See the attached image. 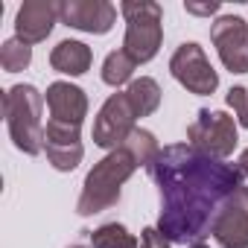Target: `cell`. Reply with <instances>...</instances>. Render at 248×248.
I'll use <instances>...</instances> for the list:
<instances>
[{"mask_svg":"<svg viewBox=\"0 0 248 248\" xmlns=\"http://www.w3.org/2000/svg\"><path fill=\"white\" fill-rule=\"evenodd\" d=\"M152 181L161 193L158 231L170 242L196 245L202 242L222 204L242 187L236 167L199 152L190 143H175L158 152L149 167Z\"/></svg>","mask_w":248,"mask_h":248,"instance_id":"1","label":"cell"},{"mask_svg":"<svg viewBox=\"0 0 248 248\" xmlns=\"http://www.w3.org/2000/svg\"><path fill=\"white\" fill-rule=\"evenodd\" d=\"M82 126L73 123H62V120H50L44 129V155L47 161L59 170V172H73L85 155L82 149Z\"/></svg>","mask_w":248,"mask_h":248,"instance_id":"10","label":"cell"},{"mask_svg":"<svg viewBox=\"0 0 248 248\" xmlns=\"http://www.w3.org/2000/svg\"><path fill=\"white\" fill-rule=\"evenodd\" d=\"M236 170H239L242 178H248V149H242V155H239V161H236Z\"/></svg>","mask_w":248,"mask_h":248,"instance_id":"23","label":"cell"},{"mask_svg":"<svg viewBox=\"0 0 248 248\" xmlns=\"http://www.w3.org/2000/svg\"><path fill=\"white\" fill-rule=\"evenodd\" d=\"M135 120H138V114H135L126 91L111 93L102 102V108H99V114L93 120V143L99 149H108V152L120 149L123 143L129 140V135L138 129Z\"/></svg>","mask_w":248,"mask_h":248,"instance_id":"6","label":"cell"},{"mask_svg":"<svg viewBox=\"0 0 248 248\" xmlns=\"http://www.w3.org/2000/svg\"><path fill=\"white\" fill-rule=\"evenodd\" d=\"M93 64V53L82 41H59L50 53V67L67 76H82Z\"/></svg>","mask_w":248,"mask_h":248,"instance_id":"14","label":"cell"},{"mask_svg":"<svg viewBox=\"0 0 248 248\" xmlns=\"http://www.w3.org/2000/svg\"><path fill=\"white\" fill-rule=\"evenodd\" d=\"M228 105L236 111V123H239L242 129H248V91L242 85H236V88L228 91Z\"/></svg>","mask_w":248,"mask_h":248,"instance_id":"20","label":"cell"},{"mask_svg":"<svg viewBox=\"0 0 248 248\" xmlns=\"http://www.w3.org/2000/svg\"><path fill=\"white\" fill-rule=\"evenodd\" d=\"M70 248H85V245H70Z\"/></svg>","mask_w":248,"mask_h":248,"instance_id":"25","label":"cell"},{"mask_svg":"<svg viewBox=\"0 0 248 248\" xmlns=\"http://www.w3.org/2000/svg\"><path fill=\"white\" fill-rule=\"evenodd\" d=\"M47 108H50V120H62V123H73L82 126V120L88 117V96L82 88L70 85V82H53L47 88Z\"/></svg>","mask_w":248,"mask_h":248,"instance_id":"13","label":"cell"},{"mask_svg":"<svg viewBox=\"0 0 248 248\" xmlns=\"http://www.w3.org/2000/svg\"><path fill=\"white\" fill-rule=\"evenodd\" d=\"M135 170H138V161L123 146L108 152L99 164H93V170L85 175L82 196H79V204H76L79 216H93V213H102V210L114 207L120 202L123 184L135 175Z\"/></svg>","mask_w":248,"mask_h":248,"instance_id":"2","label":"cell"},{"mask_svg":"<svg viewBox=\"0 0 248 248\" xmlns=\"http://www.w3.org/2000/svg\"><path fill=\"white\" fill-rule=\"evenodd\" d=\"M59 21L91 35H105L117 24V9L108 0H62Z\"/></svg>","mask_w":248,"mask_h":248,"instance_id":"9","label":"cell"},{"mask_svg":"<svg viewBox=\"0 0 248 248\" xmlns=\"http://www.w3.org/2000/svg\"><path fill=\"white\" fill-rule=\"evenodd\" d=\"M184 9L190 15H216L219 12V3H216V0H210V3H184Z\"/></svg>","mask_w":248,"mask_h":248,"instance_id":"22","label":"cell"},{"mask_svg":"<svg viewBox=\"0 0 248 248\" xmlns=\"http://www.w3.org/2000/svg\"><path fill=\"white\" fill-rule=\"evenodd\" d=\"M123 149L132 152V158L138 161V167H152V161H155V158H158V152H161V146H158L155 135H152V132H146V129H135V132L129 135V140L123 143Z\"/></svg>","mask_w":248,"mask_h":248,"instance_id":"18","label":"cell"},{"mask_svg":"<svg viewBox=\"0 0 248 248\" xmlns=\"http://www.w3.org/2000/svg\"><path fill=\"white\" fill-rule=\"evenodd\" d=\"M59 21V3H50V0H27V3L18 9L15 18V32L24 44H41L53 27Z\"/></svg>","mask_w":248,"mask_h":248,"instance_id":"12","label":"cell"},{"mask_svg":"<svg viewBox=\"0 0 248 248\" xmlns=\"http://www.w3.org/2000/svg\"><path fill=\"white\" fill-rule=\"evenodd\" d=\"M32 62V47L24 44L18 35L9 38L3 47H0V64H3L6 73H18V70H27Z\"/></svg>","mask_w":248,"mask_h":248,"instance_id":"19","label":"cell"},{"mask_svg":"<svg viewBox=\"0 0 248 248\" xmlns=\"http://www.w3.org/2000/svg\"><path fill=\"white\" fill-rule=\"evenodd\" d=\"M91 245L93 248H138L140 242L126 231V225L120 222H105L91 233Z\"/></svg>","mask_w":248,"mask_h":248,"instance_id":"17","label":"cell"},{"mask_svg":"<svg viewBox=\"0 0 248 248\" xmlns=\"http://www.w3.org/2000/svg\"><path fill=\"white\" fill-rule=\"evenodd\" d=\"M135 67H138V62H135L126 50H114V53H108L105 62H102V82L111 85V88H120V85H126V82L132 85V82H135V79H132Z\"/></svg>","mask_w":248,"mask_h":248,"instance_id":"16","label":"cell"},{"mask_svg":"<svg viewBox=\"0 0 248 248\" xmlns=\"http://www.w3.org/2000/svg\"><path fill=\"white\" fill-rule=\"evenodd\" d=\"M187 140L199 152H204V155H210L216 161H225V158L233 155V149L239 143L236 123L225 111H207V108H202L196 114V120L187 126Z\"/></svg>","mask_w":248,"mask_h":248,"instance_id":"5","label":"cell"},{"mask_svg":"<svg viewBox=\"0 0 248 248\" xmlns=\"http://www.w3.org/2000/svg\"><path fill=\"white\" fill-rule=\"evenodd\" d=\"M170 73L175 76V82L181 88H187L196 96H210L219 88V73L213 70V64L207 62L204 50L196 41H187L172 53Z\"/></svg>","mask_w":248,"mask_h":248,"instance_id":"7","label":"cell"},{"mask_svg":"<svg viewBox=\"0 0 248 248\" xmlns=\"http://www.w3.org/2000/svg\"><path fill=\"white\" fill-rule=\"evenodd\" d=\"M44 96L32 85H12L3 93V117L9 126V138L15 149L24 155L44 152V123H41Z\"/></svg>","mask_w":248,"mask_h":248,"instance_id":"3","label":"cell"},{"mask_svg":"<svg viewBox=\"0 0 248 248\" xmlns=\"http://www.w3.org/2000/svg\"><path fill=\"white\" fill-rule=\"evenodd\" d=\"M210 41L231 73H248V24L239 15H222L210 27Z\"/></svg>","mask_w":248,"mask_h":248,"instance_id":"8","label":"cell"},{"mask_svg":"<svg viewBox=\"0 0 248 248\" xmlns=\"http://www.w3.org/2000/svg\"><path fill=\"white\" fill-rule=\"evenodd\" d=\"M190 248H210V245H204V242H196V245H190Z\"/></svg>","mask_w":248,"mask_h":248,"instance_id":"24","label":"cell"},{"mask_svg":"<svg viewBox=\"0 0 248 248\" xmlns=\"http://www.w3.org/2000/svg\"><path fill=\"white\" fill-rule=\"evenodd\" d=\"M123 18H126V38H123V50H126L138 64H146L158 56L161 41H164V9L152 0H126L120 6Z\"/></svg>","mask_w":248,"mask_h":248,"instance_id":"4","label":"cell"},{"mask_svg":"<svg viewBox=\"0 0 248 248\" xmlns=\"http://www.w3.org/2000/svg\"><path fill=\"white\" fill-rule=\"evenodd\" d=\"M210 233L222 248H248V187H239L222 204Z\"/></svg>","mask_w":248,"mask_h":248,"instance_id":"11","label":"cell"},{"mask_svg":"<svg viewBox=\"0 0 248 248\" xmlns=\"http://www.w3.org/2000/svg\"><path fill=\"white\" fill-rule=\"evenodd\" d=\"M126 96H129V102H132V108H135L138 117H149V114H155L158 105H161V88H158V82L149 79V76L135 79V82L126 88Z\"/></svg>","mask_w":248,"mask_h":248,"instance_id":"15","label":"cell"},{"mask_svg":"<svg viewBox=\"0 0 248 248\" xmlns=\"http://www.w3.org/2000/svg\"><path fill=\"white\" fill-rule=\"evenodd\" d=\"M138 248H170V239H167L158 228H143Z\"/></svg>","mask_w":248,"mask_h":248,"instance_id":"21","label":"cell"}]
</instances>
